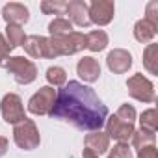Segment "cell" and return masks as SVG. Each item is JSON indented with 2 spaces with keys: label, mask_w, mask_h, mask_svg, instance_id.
<instances>
[{
  "label": "cell",
  "mask_w": 158,
  "mask_h": 158,
  "mask_svg": "<svg viewBox=\"0 0 158 158\" xmlns=\"http://www.w3.org/2000/svg\"><path fill=\"white\" fill-rule=\"evenodd\" d=\"M48 115L52 119L67 121L78 130L93 132L101 130L106 123L108 108L91 88L78 80H69L60 91H56V101Z\"/></svg>",
  "instance_id": "1"
},
{
  "label": "cell",
  "mask_w": 158,
  "mask_h": 158,
  "mask_svg": "<svg viewBox=\"0 0 158 158\" xmlns=\"http://www.w3.org/2000/svg\"><path fill=\"white\" fill-rule=\"evenodd\" d=\"M48 45H50V58L73 56L86 48V35L73 30L71 34H65V35H50Z\"/></svg>",
  "instance_id": "2"
},
{
  "label": "cell",
  "mask_w": 158,
  "mask_h": 158,
  "mask_svg": "<svg viewBox=\"0 0 158 158\" xmlns=\"http://www.w3.org/2000/svg\"><path fill=\"white\" fill-rule=\"evenodd\" d=\"M0 65H2L8 73H11L15 82L21 84V86H28L37 78V65L32 60L24 58V56H10Z\"/></svg>",
  "instance_id": "3"
},
{
  "label": "cell",
  "mask_w": 158,
  "mask_h": 158,
  "mask_svg": "<svg viewBox=\"0 0 158 158\" xmlns=\"http://www.w3.org/2000/svg\"><path fill=\"white\" fill-rule=\"evenodd\" d=\"M13 141L17 143V147L24 149V151H34L39 147L41 143V136H39V128L32 119H23L21 123L13 125Z\"/></svg>",
  "instance_id": "4"
},
{
  "label": "cell",
  "mask_w": 158,
  "mask_h": 158,
  "mask_svg": "<svg viewBox=\"0 0 158 158\" xmlns=\"http://www.w3.org/2000/svg\"><path fill=\"white\" fill-rule=\"evenodd\" d=\"M127 89H128V95L139 102H145V104H151L156 101V93H154V84L145 78L141 73H136L132 74L128 80H127Z\"/></svg>",
  "instance_id": "5"
},
{
  "label": "cell",
  "mask_w": 158,
  "mask_h": 158,
  "mask_svg": "<svg viewBox=\"0 0 158 158\" xmlns=\"http://www.w3.org/2000/svg\"><path fill=\"white\" fill-rule=\"evenodd\" d=\"M0 112H2V117L8 125H17L23 119H26L24 114V106H23V99L17 93H6L2 97V102H0Z\"/></svg>",
  "instance_id": "6"
},
{
  "label": "cell",
  "mask_w": 158,
  "mask_h": 158,
  "mask_svg": "<svg viewBox=\"0 0 158 158\" xmlns=\"http://www.w3.org/2000/svg\"><path fill=\"white\" fill-rule=\"evenodd\" d=\"M54 101H56V89L50 86H45L30 97L28 112L34 115H48L54 106Z\"/></svg>",
  "instance_id": "7"
},
{
  "label": "cell",
  "mask_w": 158,
  "mask_h": 158,
  "mask_svg": "<svg viewBox=\"0 0 158 158\" xmlns=\"http://www.w3.org/2000/svg\"><path fill=\"white\" fill-rule=\"evenodd\" d=\"M88 10H89V23L97 26L110 24L115 15V4L112 0H93L88 6Z\"/></svg>",
  "instance_id": "8"
},
{
  "label": "cell",
  "mask_w": 158,
  "mask_h": 158,
  "mask_svg": "<svg viewBox=\"0 0 158 158\" xmlns=\"http://www.w3.org/2000/svg\"><path fill=\"white\" fill-rule=\"evenodd\" d=\"M106 134L108 138H114L117 139V143H128L132 134H134V123H125L121 121L117 115H110L106 117Z\"/></svg>",
  "instance_id": "9"
},
{
  "label": "cell",
  "mask_w": 158,
  "mask_h": 158,
  "mask_svg": "<svg viewBox=\"0 0 158 158\" xmlns=\"http://www.w3.org/2000/svg\"><path fill=\"white\" fill-rule=\"evenodd\" d=\"M106 65L114 74H123L132 67V54L125 48H114L106 56Z\"/></svg>",
  "instance_id": "10"
},
{
  "label": "cell",
  "mask_w": 158,
  "mask_h": 158,
  "mask_svg": "<svg viewBox=\"0 0 158 158\" xmlns=\"http://www.w3.org/2000/svg\"><path fill=\"white\" fill-rule=\"evenodd\" d=\"M65 13L69 15L71 24H76L80 28H88L91 24L89 23V10H88V4L84 0H71V2H67Z\"/></svg>",
  "instance_id": "11"
},
{
  "label": "cell",
  "mask_w": 158,
  "mask_h": 158,
  "mask_svg": "<svg viewBox=\"0 0 158 158\" xmlns=\"http://www.w3.org/2000/svg\"><path fill=\"white\" fill-rule=\"evenodd\" d=\"M2 17L8 24H17V26H23L30 21V11L24 4H19V2H10L2 8Z\"/></svg>",
  "instance_id": "12"
},
{
  "label": "cell",
  "mask_w": 158,
  "mask_h": 158,
  "mask_svg": "<svg viewBox=\"0 0 158 158\" xmlns=\"http://www.w3.org/2000/svg\"><path fill=\"white\" fill-rule=\"evenodd\" d=\"M76 73H78V76H80L84 82L93 84V82L99 80V76H101V65H99V61L95 58L84 56L76 63Z\"/></svg>",
  "instance_id": "13"
},
{
  "label": "cell",
  "mask_w": 158,
  "mask_h": 158,
  "mask_svg": "<svg viewBox=\"0 0 158 158\" xmlns=\"http://www.w3.org/2000/svg\"><path fill=\"white\" fill-rule=\"evenodd\" d=\"M24 50L28 56L39 60V58H50V45H48V37H41V35H28L24 41Z\"/></svg>",
  "instance_id": "14"
},
{
  "label": "cell",
  "mask_w": 158,
  "mask_h": 158,
  "mask_svg": "<svg viewBox=\"0 0 158 158\" xmlns=\"http://www.w3.org/2000/svg\"><path fill=\"white\" fill-rule=\"evenodd\" d=\"M84 143L88 149H91L95 154H104L110 151V138L106 132H101V130H93L89 132L86 138H84Z\"/></svg>",
  "instance_id": "15"
},
{
  "label": "cell",
  "mask_w": 158,
  "mask_h": 158,
  "mask_svg": "<svg viewBox=\"0 0 158 158\" xmlns=\"http://www.w3.org/2000/svg\"><path fill=\"white\" fill-rule=\"evenodd\" d=\"M156 34H158V28L152 26L151 23H147L145 19H141L134 24V37L139 43H151Z\"/></svg>",
  "instance_id": "16"
},
{
  "label": "cell",
  "mask_w": 158,
  "mask_h": 158,
  "mask_svg": "<svg viewBox=\"0 0 158 158\" xmlns=\"http://www.w3.org/2000/svg\"><path fill=\"white\" fill-rule=\"evenodd\" d=\"M108 47V34L104 30H93L86 35V48L91 52H101Z\"/></svg>",
  "instance_id": "17"
},
{
  "label": "cell",
  "mask_w": 158,
  "mask_h": 158,
  "mask_svg": "<svg viewBox=\"0 0 158 158\" xmlns=\"http://www.w3.org/2000/svg\"><path fill=\"white\" fill-rule=\"evenodd\" d=\"M6 41L10 45V48H17V47H23L24 41H26V34L23 30V26H17V24H8L6 26Z\"/></svg>",
  "instance_id": "18"
},
{
  "label": "cell",
  "mask_w": 158,
  "mask_h": 158,
  "mask_svg": "<svg viewBox=\"0 0 158 158\" xmlns=\"http://www.w3.org/2000/svg\"><path fill=\"white\" fill-rule=\"evenodd\" d=\"M143 67L151 74H158V45L149 43L147 48L143 50Z\"/></svg>",
  "instance_id": "19"
},
{
  "label": "cell",
  "mask_w": 158,
  "mask_h": 158,
  "mask_svg": "<svg viewBox=\"0 0 158 158\" xmlns=\"http://www.w3.org/2000/svg\"><path fill=\"white\" fill-rule=\"evenodd\" d=\"M47 82L50 84V88H63L67 84V71L63 67H48L47 69Z\"/></svg>",
  "instance_id": "20"
},
{
  "label": "cell",
  "mask_w": 158,
  "mask_h": 158,
  "mask_svg": "<svg viewBox=\"0 0 158 158\" xmlns=\"http://www.w3.org/2000/svg\"><path fill=\"white\" fill-rule=\"evenodd\" d=\"M73 32V24L65 17H56L48 23V34L50 35H65Z\"/></svg>",
  "instance_id": "21"
},
{
  "label": "cell",
  "mask_w": 158,
  "mask_h": 158,
  "mask_svg": "<svg viewBox=\"0 0 158 158\" xmlns=\"http://www.w3.org/2000/svg\"><path fill=\"white\" fill-rule=\"evenodd\" d=\"M130 141H132V145H134V147L139 151L141 147L154 145V141H156V136H154V132H147V130L139 128V130H134V134H132Z\"/></svg>",
  "instance_id": "22"
},
{
  "label": "cell",
  "mask_w": 158,
  "mask_h": 158,
  "mask_svg": "<svg viewBox=\"0 0 158 158\" xmlns=\"http://www.w3.org/2000/svg\"><path fill=\"white\" fill-rule=\"evenodd\" d=\"M139 125H141L139 128L156 134V127H158V114H156V110H154V108L145 110V112L139 115Z\"/></svg>",
  "instance_id": "23"
},
{
  "label": "cell",
  "mask_w": 158,
  "mask_h": 158,
  "mask_svg": "<svg viewBox=\"0 0 158 158\" xmlns=\"http://www.w3.org/2000/svg\"><path fill=\"white\" fill-rule=\"evenodd\" d=\"M67 10V2L63 0H43L41 2V11L45 15H63Z\"/></svg>",
  "instance_id": "24"
},
{
  "label": "cell",
  "mask_w": 158,
  "mask_h": 158,
  "mask_svg": "<svg viewBox=\"0 0 158 158\" xmlns=\"http://www.w3.org/2000/svg\"><path fill=\"white\" fill-rule=\"evenodd\" d=\"M115 115H117L121 121H125V123H134L138 114H136V108H134L132 104L125 102V104H121V106H119V110L115 112Z\"/></svg>",
  "instance_id": "25"
},
{
  "label": "cell",
  "mask_w": 158,
  "mask_h": 158,
  "mask_svg": "<svg viewBox=\"0 0 158 158\" xmlns=\"http://www.w3.org/2000/svg\"><path fill=\"white\" fill-rule=\"evenodd\" d=\"M143 19L158 28V2L156 0H151V2L145 6V17Z\"/></svg>",
  "instance_id": "26"
},
{
  "label": "cell",
  "mask_w": 158,
  "mask_h": 158,
  "mask_svg": "<svg viewBox=\"0 0 158 158\" xmlns=\"http://www.w3.org/2000/svg\"><path fill=\"white\" fill-rule=\"evenodd\" d=\"M108 158H134V156H132L128 143H117V145H114V149H110Z\"/></svg>",
  "instance_id": "27"
},
{
  "label": "cell",
  "mask_w": 158,
  "mask_h": 158,
  "mask_svg": "<svg viewBox=\"0 0 158 158\" xmlns=\"http://www.w3.org/2000/svg\"><path fill=\"white\" fill-rule=\"evenodd\" d=\"M138 158H158L156 145H147V147H141V149L138 151Z\"/></svg>",
  "instance_id": "28"
},
{
  "label": "cell",
  "mask_w": 158,
  "mask_h": 158,
  "mask_svg": "<svg viewBox=\"0 0 158 158\" xmlns=\"http://www.w3.org/2000/svg\"><path fill=\"white\" fill-rule=\"evenodd\" d=\"M10 52H11V48H10V45H8L6 37L0 34V63H2L6 58H10Z\"/></svg>",
  "instance_id": "29"
},
{
  "label": "cell",
  "mask_w": 158,
  "mask_h": 158,
  "mask_svg": "<svg viewBox=\"0 0 158 158\" xmlns=\"http://www.w3.org/2000/svg\"><path fill=\"white\" fill-rule=\"evenodd\" d=\"M8 149H10V141H8V138L0 136V158H2V156L8 152Z\"/></svg>",
  "instance_id": "30"
},
{
  "label": "cell",
  "mask_w": 158,
  "mask_h": 158,
  "mask_svg": "<svg viewBox=\"0 0 158 158\" xmlns=\"http://www.w3.org/2000/svg\"><path fill=\"white\" fill-rule=\"evenodd\" d=\"M82 158H99V154H95L91 149H88V147H86V149L82 151Z\"/></svg>",
  "instance_id": "31"
}]
</instances>
